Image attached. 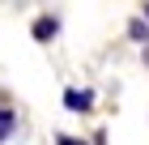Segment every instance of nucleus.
<instances>
[{
    "label": "nucleus",
    "instance_id": "obj_1",
    "mask_svg": "<svg viewBox=\"0 0 149 145\" xmlns=\"http://www.w3.org/2000/svg\"><path fill=\"white\" fill-rule=\"evenodd\" d=\"M64 107H68V111H90L94 107V90H64Z\"/></svg>",
    "mask_w": 149,
    "mask_h": 145
},
{
    "label": "nucleus",
    "instance_id": "obj_2",
    "mask_svg": "<svg viewBox=\"0 0 149 145\" xmlns=\"http://www.w3.org/2000/svg\"><path fill=\"white\" fill-rule=\"evenodd\" d=\"M56 30H60V22H56V17H38V22H34V39H38V43L56 39Z\"/></svg>",
    "mask_w": 149,
    "mask_h": 145
},
{
    "label": "nucleus",
    "instance_id": "obj_3",
    "mask_svg": "<svg viewBox=\"0 0 149 145\" xmlns=\"http://www.w3.org/2000/svg\"><path fill=\"white\" fill-rule=\"evenodd\" d=\"M13 128H17V115H13L9 107H0V141H4V137H13Z\"/></svg>",
    "mask_w": 149,
    "mask_h": 145
},
{
    "label": "nucleus",
    "instance_id": "obj_4",
    "mask_svg": "<svg viewBox=\"0 0 149 145\" xmlns=\"http://www.w3.org/2000/svg\"><path fill=\"white\" fill-rule=\"evenodd\" d=\"M128 34H132V39H149V26H145V22H132V26H128Z\"/></svg>",
    "mask_w": 149,
    "mask_h": 145
},
{
    "label": "nucleus",
    "instance_id": "obj_5",
    "mask_svg": "<svg viewBox=\"0 0 149 145\" xmlns=\"http://www.w3.org/2000/svg\"><path fill=\"white\" fill-rule=\"evenodd\" d=\"M60 145H85L81 137H60Z\"/></svg>",
    "mask_w": 149,
    "mask_h": 145
},
{
    "label": "nucleus",
    "instance_id": "obj_6",
    "mask_svg": "<svg viewBox=\"0 0 149 145\" xmlns=\"http://www.w3.org/2000/svg\"><path fill=\"white\" fill-rule=\"evenodd\" d=\"M141 22H145V26H149V4H145V9H141Z\"/></svg>",
    "mask_w": 149,
    "mask_h": 145
},
{
    "label": "nucleus",
    "instance_id": "obj_7",
    "mask_svg": "<svg viewBox=\"0 0 149 145\" xmlns=\"http://www.w3.org/2000/svg\"><path fill=\"white\" fill-rule=\"evenodd\" d=\"M145 60H149V51H145Z\"/></svg>",
    "mask_w": 149,
    "mask_h": 145
}]
</instances>
